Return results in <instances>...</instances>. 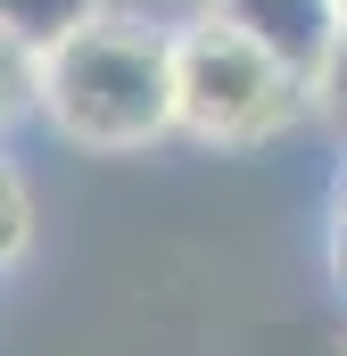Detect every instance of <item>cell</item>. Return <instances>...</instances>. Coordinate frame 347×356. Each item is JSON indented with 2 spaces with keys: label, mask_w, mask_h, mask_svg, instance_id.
Wrapping results in <instances>:
<instances>
[{
  "label": "cell",
  "mask_w": 347,
  "mask_h": 356,
  "mask_svg": "<svg viewBox=\"0 0 347 356\" xmlns=\"http://www.w3.org/2000/svg\"><path fill=\"white\" fill-rule=\"evenodd\" d=\"M33 108L83 141V149H149L158 133H182L174 116V25L108 8L75 42L33 58Z\"/></svg>",
  "instance_id": "6da1fadb"
},
{
  "label": "cell",
  "mask_w": 347,
  "mask_h": 356,
  "mask_svg": "<svg viewBox=\"0 0 347 356\" xmlns=\"http://www.w3.org/2000/svg\"><path fill=\"white\" fill-rule=\"evenodd\" d=\"M116 8H133V17H158V25H182V17H207L215 0H116Z\"/></svg>",
  "instance_id": "8992f818"
},
{
  "label": "cell",
  "mask_w": 347,
  "mask_h": 356,
  "mask_svg": "<svg viewBox=\"0 0 347 356\" xmlns=\"http://www.w3.org/2000/svg\"><path fill=\"white\" fill-rule=\"evenodd\" d=\"M314 108V75H298L273 42L232 25L223 8L174 25V116L207 149H257Z\"/></svg>",
  "instance_id": "7a4b0ae2"
},
{
  "label": "cell",
  "mask_w": 347,
  "mask_h": 356,
  "mask_svg": "<svg viewBox=\"0 0 347 356\" xmlns=\"http://www.w3.org/2000/svg\"><path fill=\"white\" fill-rule=\"evenodd\" d=\"M116 0H0V25H8V50L25 58H50L58 42H75L91 17H108Z\"/></svg>",
  "instance_id": "277c9868"
},
{
  "label": "cell",
  "mask_w": 347,
  "mask_h": 356,
  "mask_svg": "<svg viewBox=\"0 0 347 356\" xmlns=\"http://www.w3.org/2000/svg\"><path fill=\"white\" fill-rule=\"evenodd\" d=\"M8 249H25V191L8 182Z\"/></svg>",
  "instance_id": "52a82bcc"
},
{
  "label": "cell",
  "mask_w": 347,
  "mask_h": 356,
  "mask_svg": "<svg viewBox=\"0 0 347 356\" xmlns=\"http://www.w3.org/2000/svg\"><path fill=\"white\" fill-rule=\"evenodd\" d=\"M331 8H339V33H347V0H331Z\"/></svg>",
  "instance_id": "ba28073f"
},
{
  "label": "cell",
  "mask_w": 347,
  "mask_h": 356,
  "mask_svg": "<svg viewBox=\"0 0 347 356\" xmlns=\"http://www.w3.org/2000/svg\"><path fill=\"white\" fill-rule=\"evenodd\" d=\"M232 25H248L257 42H273L298 75H314L323 58H331V42H339V8L331 0H215Z\"/></svg>",
  "instance_id": "3957f363"
},
{
  "label": "cell",
  "mask_w": 347,
  "mask_h": 356,
  "mask_svg": "<svg viewBox=\"0 0 347 356\" xmlns=\"http://www.w3.org/2000/svg\"><path fill=\"white\" fill-rule=\"evenodd\" d=\"M314 108L331 116V133H347V33L331 42V58L314 67Z\"/></svg>",
  "instance_id": "5b68a950"
}]
</instances>
